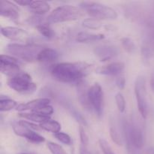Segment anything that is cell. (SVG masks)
<instances>
[{
    "instance_id": "1",
    "label": "cell",
    "mask_w": 154,
    "mask_h": 154,
    "mask_svg": "<svg viewBox=\"0 0 154 154\" xmlns=\"http://www.w3.org/2000/svg\"><path fill=\"white\" fill-rule=\"evenodd\" d=\"M93 69V65L87 63H61L52 66L51 74L59 82L80 84Z\"/></svg>"
},
{
    "instance_id": "2",
    "label": "cell",
    "mask_w": 154,
    "mask_h": 154,
    "mask_svg": "<svg viewBox=\"0 0 154 154\" xmlns=\"http://www.w3.org/2000/svg\"><path fill=\"white\" fill-rule=\"evenodd\" d=\"M84 11L81 8L74 5H63L54 9L47 17L48 23L68 22L77 20L84 17Z\"/></svg>"
},
{
    "instance_id": "3",
    "label": "cell",
    "mask_w": 154,
    "mask_h": 154,
    "mask_svg": "<svg viewBox=\"0 0 154 154\" xmlns=\"http://www.w3.org/2000/svg\"><path fill=\"white\" fill-rule=\"evenodd\" d=\"M44 49L42 45L35 44H9L6 47V51L14 57L27 62L37 60L38 55Z\"/></svg>"
},
{
    "instance_id": "4",
    "label": "cell",
    "mask_w": 154,
    "mask_h": 154,
    "mask_svg": "<svg viewBox=\"0 0 154 154\" xmlns=\"http://www.w3.org/2000/svg\"><path fill=\"white\" fill-rule=\"evenodd\" d=\"M81 8L90 17L96 20H116L117 12L112 8L95 2L85 1L81 3Z\"/></svg>"
},
{
    "instance_id": "5",
    "label": "cell",
    "mask_w": 154,
    "mask_h": 154,
    "mask_svg": "<svg viewBox=\"0 0 154 154\" xmlns=\"http://www.w3.org/2000/svg\"><path fill=\"white\" fill-rule=\"evenodd\" d=\"M10 88L22 94H31L36 90L37 86L32 80L31 76L26 72L20 73L11 77L8 81Z\"/></svg>"
},
{
    "instance_id": "6",
    "label": "cell",
    "mask_w": 154,
    "mask_h": 154,
    "mask_svg": "<svg viewBox=\"0 0 154 154\" xmlns=\"http://www.w3.org/2000/svg\"><path fill=\"white\" fill-rule=\"evenodd\" d=\"M135 94L140 114L143 118H147L148 114V105H147L145 79L143 77H138L135 81Z\"/></svg>"
},
{
    "instance_id": "7",
    "label": "cell",
    "mask_w": 154,
    "mask_h": 154,
    "mask_svg": "<svg viewBox=\"0 0 154 154\" xmlns=\"http://www.w3.org/2000/svg\"><path fill=\"white\" fill-rule=\"evenodd\" d=\"M88 97L92 110L101 117L103 112V91L100 84L95 83L89 88Z\"/></svg>"
},
{
    "instance_id": "8",
    "label": "cell",
    "mask_w": 154,
    "mask_h": 154,
    "mask_svg": "<svg viewBox=\"0 0 154 154\" xmlns=\"http://www.w3.org/2000/svg\"><path fill=\"white\" fill-rule=\"evenodd\" d=\"M21 63L15 57L8 55H1L0 69L4 75L14 76L20 72V66Z\"/></svg>"
},
{
    "instance_id": "9",
    "label": "cell",
    "mask_w": 154,
    "mask_h": 154,
    "mask_svg": "<svg viewBox=\"0 0 154 154\" xmlns=\"http://www.w3.org/2000/svg\"><path fill=\"white\" fill-rule=\"evenodd\" d=\"M13 130L18 136L25 138L30 142L38 144V143H42L45 141V138L43 136L38 134L37 132H34L32 129L21 126L18 123L13 125Z\"/></svg>"
},
{
    "instance_id": "10",
    "label": "cell",
    "mask_w": 154,
    "mask_h": 154,
    "mask_svg": "<svg viewBox=\"0 0 154 154\" xmlns=\"http://www.w3.org/2000/svg\"><path fill=\"white\" fill-rule=\"evenodd\" d=\"M1 33L7 38L16 42H26L29 38L26 31L14 26L2 27Z\"/></svg>"
},
{
    "instance_id": "11",
    "label": "cell",
    "mask_w": 154,
    "mask_h": 154,
    "mask_svg": "<svg viewBox=\"0 0 154 154\" xmlns=\"http://www.w3.org/2000/svg\"><path fill=\"white\" fill-rule=\"evenodd\" d=\"M93 52L100 61L105 62L117 57L119 54V50L117 47L113 45H101L95 48Z\"/></svg>"
},
{
    "instance_id": "12",
    "label": "cell",
    "mask_w": 154,
    "mask_h": 154,
    "mask_svg": "<svg viewBox=\"0 0 154 154\" xmlns=\"http://www.w3.org/2000/svg\"><path fill=\"white\" fill-rule=\"evenodd\" d=\"M0 15L16 20L19 18V8L11 2L0 0Z\"/></svg>"
},
{
    "instance_id": "13",
    "label": "cell",
    "mask_w": 154,
    "mask_h": 154,
    "mask_svg": "<svg viewBox=\"0 0 154 154\" xmlns=\"http://www.w3.org/2000/svg\"><path fill=\"white\" fill-rule=\"evenodd\" d=\"M124 68L125 65L122 62L112 63L97 68L96 69V73L103 75H117L121 73Z\"/></svg>"
},
{
    "instance_id": "14",
    "label": "cell",
    "mask_w": 154,
    "mask_h": 154,
    "mask_svg": "<svg viewBox=\"0 0 154 154\" xmlns=\"http://www.w3.org/2000/svg\"><path fill=\"white\" fill-rule=\"evenodd\" d=\"M50 102H51V99L48 98H39V99H34L25 104H20L17 107L16 110L17 111H25L28 110L33 111L44 105H49Z\"/></svg>"
},
{
    "instance_id": "15",
    "label": "cell",
    "mask_w": 154,
    "mask_h": 154,
    "mask_svg": "<svg viewBox=\"0 0 154 154\" xmlns=\"http://www.w3.org/2000/svg\"><path fill=\"white\" fill-rule=\"evenodd\" d=\"M89 88H87V85L82 81L78 84V97L81 105L85 109L90 111L92 110L91 105L90 104L88 97Z\"/></svg>"
},
{
    "instance_id": "16",
    "label": "cell",
    "mask_w": 154,
    "mask_h": 154,
    "mask_svg": "<svg viewBox=\"0 0 154 154\" xmlns=\"http://www.w3.org/2000/svg\"><path fill=\"white\" fill-rule=\"evenodd\" d=\"M59 53L56 50L51 48H44L38 55L37 61L50 63L54 62L59 58Z\"/></svg>"
},
{
    "instance_id": "17",
    "label": "cell",
    "mask_w": 154,
    "mask_h": 154,
    "mask_svg": "<svg viewBox=\"0 0 154 154\" xmlns=\"http://www.w3.org/2000/svg\"><path fill=\"white\" fill-rule=\"evenodd\" d=\"M105 38V35L102 34H93V33L81 32L77 35V42L81 43H88V42H96Z\"/></svg>"
},
{
    "instance_id": "18",
    "label": "cell",
    "mask_w": 154,
    "mask_h": 154,
    "mask_svg": "<svg viewBox=\"0 0 154 154\" xmlns=\"http://www.w3.org/2000/svg\"><path fill=\"white\" fill-rule=\"evenodd\" d=\"M29 7L36 14H44L50 10L49 4L45 1H32Z\"/></svg>"
},
{
    "instance_id": "19",
    "label": "cell",
    "mask_w": 154,
    "mask_h": 154,
    "mask_svg": "<svg viewBox=\"0 0 154 154\" xmlns=\"http://www.w3.org/2000/svg\"><path fill=\"white\" fill-rule=\"evenodd\" d=\"M19 117L22 118L26 119V120H31L33 122H37V123H45V122L51 120V117H47V116L41 115V114H36V113H20L19 114Z\"/></svg>"
},
{
    "instance_id": "20",
    "label": "cell",
    "mask_w": 154,
    "mask_h": 154,
    "mask_svg": "<svg viewBox=\"0 0 154 154\" xmlns=\"http://www.w3.org/2000/svg\"><path fill=\"white\" fill-rule=\"evenodd\" d=\"M17 102L7 96H0V111H8L13 108H17Z\"/></svg>"
},
{
    "instance_id": "21",
    "label": "cell",
    "mask_w": 154,
    "mask_h": 154,
    "mask_svg": "<svg viewBox=\"0 0 154 154\" xmlns=\"http://www.w3.org/2000/svg\"><path fill=\"white\" fill-rule=\"evenodd\" d=\"M41 129H44L48 132H53L54 134H57L60 132L61 130V125L58 123V122L55 121V120H49V121L45 122L39 125Z\"/></svg>"
},
{
    "instance_id": "22",
    "label": "cell",
    "mask_w": 154,
    "mask_h": 154,
    "mask_svg": "<svg viewBox=\"0 0 154 154\" xmlns=\"http://www.w3.org/2000/svg\"><path fill=\"white\" fill-rule=\"evenodd\" d=\"M37 30L38 31V32L40 33L42 35H43L44 37L48 39H51L54 37V30L51 28L49 25H48L47 23H42L38 25L37 26H35Z\"/></svg>"
},
{
    "instance_id": "23",
    "label": "cell",
    "mask_w": 154,
    "mask_h": 154,
    "mask_svg": "<svg viewBox=\"0 0 154 154\" xmlns=\"http://www.w3.org/2000/svg\"><path fill=\"white\" fill-rule=\"evenodd\" d=\"M82 25L89 29H99L102 27V23L94 18H87L83 20Z\"/></svg>"
},
{
    "instance_id": "24",
    "label": "cell",
    "mask_w": 154,
    "mask_h": 154,
    "mask_svg": "<svg viewBox=\"0 0 154 154\" xmlns=\"http://www.w3.org/2000/svg\"><path fill=\"white\" fill-rule=\"evenodd\" d=\"M110 135H111L112 141L115 144H117V145H122L123 140H122L121 135H120L118 129H117V127L114 124H111V127H110Z\"/></svg>"
},
{
    "instance_id": "25",
    "label": "cell",
    "mask_w": 154,
    "mask_h": 154,
    "mask_svg": "<svg viewBox=\"0 0 154 154\" xmlns=\"http://www.w3.org/2000/svg\"><path fill=\"white\" fill-rule=\"evenodd\" d=\"M33 113H36V114H41V115L47 116V117H50L51 114L54 113V108L51 105H44V106L40 107V108H37V109L33 110Z\"/></svg>"
},
{
    "instance_id": "26",
    "label": "cell",
    "mask_w": 154,
    "mask_h": 154,
    "mask_svg": "<svg viewBox=\"0 0 154 154\" xmlns=\"http://www.w3.org/2000/svg\"><path fill=\"white\" fill-rule=\"evenodd\" d=\"M121 43L123 48L126 50L127 52L132 53L135 50V45L133 41L128 37H124L121 39Z\"/></svg>"
},
{
    "instance_id": "27",
    "label": "cell",
    "mask_w": 154,
    "mask_h": 154,
    "mask_svg": "<svg viewBox=\"0 0 154 154\" xmlns=\"http://www.w3.org/2000/svg\"><path fill=\"white\" fill-rule=\"evenodd\" d=\"M115 100L119 111L120 113L124 112L125 109H126V100H125V98L123 94L121 93H117V95L115 96Z\"/></svg>"
},
{
    "instance_id": "28",
    "label": "cell",
    "mask_w": 154,
    "mask_h": 154,
    "mask_svg": "<svg viewBox=\"0 0 154 154\" xmlns=\"http://www.w3.org/2000/svg\"><path fill=\"white\" fill-rule=\"evenodd\" d=\"M54 136H55V138L59 141H60L63 144H66V145H70V144H72V138H71V137L68 134L60 132L58 133L55 134Z\"/></svg>"
},
{
    "instance_id": "29",
    "label": "cell",
    "mask_w": 154,
    "mask_h": 154,
    "mask_svg": "<svg viewBox=\"0 0 154 154\" xmlns=\"http://www.w3.org/2000/svg\"><path fill=\"white\" fill-rule=\"evenodd\" d=\"M48 147L52 154H67L61 146L56 143L50 141L48 143Z\"/></svg>"
},
{
    "instance_id": "30",
    "label": "cell",
    "mask_w": 154,
    "mask_h": 154,
    "mask_svg": "<svg viewBox=\"0 0 154 154\" xmlns=\"http://www.w3.org/2000/svg\"><path fill=\"white\" fill-rule=\"evenodd\" d=\"M99 147H100L101 150H102L104 154H115L113 152L111 147H110V145L108 144V142L105 140L101 138L99 141Z\"/></svg>"
},
{
    "instance_id": "31",
    "label": "cell",
    "mask_w": 154,
    "mask_h": 154,
    "mask_svg": "<svg viewBox=\"0 0 154 154\" xmlns=\"http://www.w3.org/2000/svg\"><path fill=\"white\" fill-rule=\"evenodd\" d=\"M79 132H80V138H81V144L84 145H88L89 144V138L86 133L85 130L83 128L82 126L79 127Z\"/></svg>"
},
{
    "instance_id": "32",
    "label": "cell",
    "mask_w": 154,
    "mask_h": 154,
    "mask_svg": "<svg viewBox=\"0 0 154 154\" xmlns=\"http://www.w3.org/2000/svg\"><path fill=\"white\" fill-rule=\"evenodd\" d=\"M20 125L23 126H25V127L28 128V129H32V130H40L41 127L39 126H37L36 124H34L32 123H30V122L28 121H24V120H21V121L18 122Z\"/></svg>"
},
{
    "instance_id": "33",
    "label": "cell",
    "mask_w": 154,
    "mask_h": 154,
    "mask_svg": "<svg viewBox=\"0 0 154 154\" xmlns=\"http://www.w3.org/2000/svg\"><path fill=\"white\" fill-rule=\"evenodd\" d=\"M116 84L120 90H123L126 85V79L124 77H120L116 81Z\"/></svg>"
},
{
    "instance_id": "34",
    "label": "cell",
    "mask_w": 154,
    "mask_h": 154,
    "mask_svg": "<svg viewBox=\"0 0 154 154\" xmlns=\"http://www.w3.org/2000/svg\"><path fill=\"white\" fill-rule=\"evenodd\" d=\"M31 0H16L14 1V2L16 4L19 5H22V6H29L32 3Z\"/></svg>"
},
{
    "instance_id": "35",
    "label": "cell",
    "mask_w": 154,
    "mask_h": 154,
    "mask_svg": "<svg viewBox=\"0 0 154 154\" xmlns=\"http://www.w3.org/2000/svg\"><path fill=\"white\" fill-rule=\"evenodd\" d=\"M80 154H92L88 149V145H80Z\"/></svg>"
},
{
    "instance_id": "36",
    "label": "cell",
    "mask_w": 154,
    "mask_h": 154,
    "mask_svg": "<svg viewBox=\"0 0 154 154\" xmlns=\"http://www.w3.org/2000/svg\"><path fill=\"white\" fill-rule=\"evenodd\" d=\"M150 87H151V90L154 93V72L152 74L151 78H150Z\"/></svg>"
},
{
    "instance_id": "37",
    "label": "cell",
    "mask_w": 154,
    "mask_h": 154,
    "mask_svg": "<svg viewBox=\"0 0 154 154\" xmlns=\"http://www.w3.org/2000/svg\"><path fill=\"white\" fill-rule=\"evenodd\" d=\"M146 154H154V147H150L147 148L146 150Z\"/></svg>"
},
{
    "instance_id": "38",
    "label": "cell",
    "mask_w": 154,
    "mask_h": 154,
    "mask_svg": "<svg viewBox=\"0 0 154 154\" xmlns=\"http://www.w3.org/2000/svg\"><path fill=\"white\" fill-rule=\"evenodd\" d=\"M19 154H31V153H19Z\"/></svg>"
}]
</instances>
